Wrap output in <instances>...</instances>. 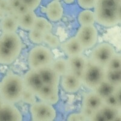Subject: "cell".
<instances>
[{
	"mask_svg": "<svg viewBox=\"0 0 121 121\" xmlns=\"http://www.w3.org/2000/svg\"><path fill=\"white\" fill-rule=\"evenodd\" d=\"M22 48L21 39L17 33L0 35V64L9 65L19 57Z\"/></svg>",
	"mask_w": 121,
	"mask_h": 121,
	"instance_id": "obj_1",
	"label": "cell"
},
{
	"mask_svg": "<svg viewBox=\"0 0 121 121\" xmlns=\"http://www.w3.org/2000/svg\"><path fill=\"white\" fill-rule=\"evenodd\" d=\"M23 79L17 74H10L0 82V97L4 103L15 104L21 99L24 90Z\"/></svg>",
	"mask_w": 121,
	"mask_h": 121,
	"instance_id": "obj_2",
	"label": "cell"
},
{
	"mask_svg": "<svg viewBox=\"0 0 121 121\" xmlns=\"http://www.w3.org/2000/svg\"><path fill=\"white\" fill-rule=\"evenodd\" d=\"M53 60V55L50 49L44 45L33 47L28 54L27 61L30 70L38 71L50 66Z\"/></svg>",
	"mask_w": 121,
	"mask_h": 121,
	"instance_id": "obj_3",
	"label": "cell"
},
{
	"mask_svg": "<svg viewBox=\"0 0 121 121\" xmlns=\"http://www.w3.org/2000/svg\"><path fill=\"white\" fill-rule=\"evenodd\" d=\"M105 69L89 62L81 75L82 84L88 89L94 91L104 81Z\"/></svg>",
	"mask_w": 121,
	"mask_h": 121,
	"instance_id": "obj_4",
	"label": "cell"
},
{
	"mask_svg": "<svg viewBox=\"0 0 121 121\" xmlns=\"http://www.w3.org/2000/svg\"><path fill=\"white\" fill-rule=\"evenodd\" d=\"M115 54V49L112 44L102 43L93 48L88 60L94 64L105 68Z\"/></svg>",
	"mask_w": 121,
	"mask_h": 121,
	"instance_id": "obj_5",
	"label": "cell"
},
{
	"mask_svg": "<svg viewBox=\"0 0 121 121\" xmlns=\"http://www.w3.org/2000/svg\"><path fill=\"white\" fill-rule=\"evenodd\" d=\"M121 7L117 9L95 7V22L106 27L115 26L121 22Z\"/></svg>",
	"mask_w": 121,
	"mask_h": 121,
	"instance_id": "obj_6",
	"label": "cell"
},
{
	"mask_svg": "<svg viewBox=\"0 0 121 121\" xmlns=\"http://www.w3.org/2000/svg\"><path fill=\"white\" fill-rule=\"evenodd\" d=\"M84 50L92 48L98 41V31L94 25L81 26L75 36Z\"/></svg>",
	"mask_w": 121,
	"mask_h": 121,
	"instance_id": "obj_7",
	"label": "cell"
},
{
	"mask_svg": "<svg viewBox=\"0 0 121 121\" xmlns=\"http://www.w3.org/2000/svg\"><path fill=\"white\" fill-rule=\"evenodd\" d=\"M32 119L37 121H53L56 112L53 105L39 101L35 102L30 107Z\"/></svg>",
	"mask_w": 121,
	"mask_h": 121,
	"instance_id": "obj_8",
	"label": "cell"
},
{
	"mask_svg": "<svg viewBox=\"0 0 121 121\" xmlns=\"http://www.w3.org/2000/svg\"><path fill=\"white\" fill-rule=\"evenodd\" d=\"M61 78V87L69 93H76L82 85L81 78L72 72H69Z\"/></svg>",
	"mask_w": 121,
	"mask_h": 121,
	"instance_id": "obj_9",
	"label": "cell"
},
{
	"mask_svg": "<svg viewBox=\"0 0 121 121\" xmlns=\"http://www.w3.org/2000/svg\"><path fill=\"white\" fill-rule=\"evenodd\" d=\"M25 89L30 91L36 95L43 84L38 72L36 70H30L22 78Z\"/></svg>",
	"mask_w": 121,
	"mask_h": 121,
	"instance_id": "obj_10",
	"label": "cell"
},
{
	"mask_svg": "<svg viewBox=\"0 0 121 121\" xmlns=\"http://www.w3.org/2000/svg\"><path fill=\"white\" fill-rule=\"evenodd\" d=\"M36 96L41 101L52 105L56 104L59 100L58 87L44 85L36 93Z\"/></svg>",
	"mask_w": 121,
	"mask_h": 121,
	"instance_id": "obj_11",
	"label": "cell"
},
{
	"mask_svg": "<svg viewBox=\"0 0 121 121\" xmlns=\"http://www.w3.org/2000/svg\"><path fill=\"white\" fill-rule=\"evenodd\" d=\"M67 60L69 72H72L81 78V75L88 63V59L84 55L69 57Z\"/></svg>",
	"mask_w": 121,
	"mask_h": 121,
	"instance_id": "obj_12",
	"label": "cell"
},
{
	"mask_svg": "<svg viewBox=\"0 0 121 121\" xmlns=\"http://www.w3.org/2000/svg\"><path fill=\"white\" fill-rule=\"evenodd\" d=\"M22 116L13 104L4 103L0 108V121H22Z\"/></svg>",
	"mask_w": 121,
	"mask_h": 121,
	"instance_id": "obj_13",
	"label": "cell"
},
{
	"mask_svg": "<svg viewBox=\"0 0 121 121\" xmlns=\"http://www.w3.org/2000/svg\"><path fill=\"white\" fill-rule=\"evenodd\" d=\"M45 12L49 21L57 22L63 17L64 8L60 1L52 0L47 5Z\"/></svg>",
	"mask_w": 121,
	"mask_h": 121,
	"instance_id": "obj_14",
	"label": "cell"
},
{
	"mask_svg": "<svg viewBox=\"0 0 121 121\" xmlns=\"http://www.w3.org/2000/svg\"><path fill=\"white\" fill-rule=\"evenodd\" d=\"M44 85L58 87L60 76L55 72L51 66L40 69L38 71Z\"/></svg>",
	"mask_w": 121,
	"mask_h": 121,
	"instance_id": "obj_15",
	"label": "cell"
},
{
	"mask_svg": "<svg viewBox=\"0 0 121 121\" xmlns=\"http://www.w3.org/2000/svg\"><path fill=\"white\" fill-rule=\"evenodd\" d=\"M62 48L68 57L82 55L85 50L75 36L65 41L62 44Z\"/></svg>",
	"mask_w": 121,
	"mask_h": 121,
	"instance_id": "obj_16",
	"label": "cell"
},
{
	"mask_svg": "<svg viewBox=\"0 0 121 121\" xmlns=\"http://www.w3.org/2000/svg\"><path fill=\"white\" fill-rule=\"evenodd\" d=\"M104 105V99L100 98L95 91L88 93L82 99V106L85 107L94 112H96Z\"/></svg>",
	"mask_w": 121,
	"mask_h": 121,
	"instance_id": "obj_17",
	"label": "cell"
},
{
	"mask_svg": "<svg viewBox=\"0 0 121 121\" xmlns=\"http://www.w3.org/2000/svg\"><path fill=\"white\" fill-rule=\"evenodd\" d=\"M0 28L3 33H17L19 28L17 17L12 15H6L1 19Z\"/></svg>",
	"mask_w": 121,
	"mask_h": 121,
	"instance_id": "obj_18",
	"label": "cell"
},
{
	"mask_svg": "<svg viewBox=\"0 0 121 121\" xmlns=\"http://www.w3.org/2000/svg\"><path fill=\"white\" fill-rule=\"evenodd\" d=\"M36 17V13L33 10H29L26 13L17 17L19 27L30 31L33 28Z\"/></svg>",
	"mask_w": 121,
	"mask_h": 121,
	"instance_id": "obj_19",
	"label": "cell"
},
{
	"mask_svg": "<svg viewBox=\"0 0 121 121\" xmlns=\"http://www.w3.org/2000/svg\"><path fill=\"white\" fill-rule=\"evenodd\" d=\"M117 87L110 84L105 81H103L95 90V91L100 98L104 99L110 95L114 94Z\"/></svg>",
	"mask_w": 121,
	"mask_h": 121,
	"instance_id": "obj_20",
	"label": "cell"
},
{
	"mask_svg": "<svg viewBox=\"0 0 121 121\" xmlns=\"http://www.w3.org/2000/svg\"><path fill=\"white\" fill-rule=\"evenodd\" d=\"M78 21L81 26L94 25L95 22L94 11L91 10H83L78 14Z\"/></svg>",
	"mask_w": 121,
	"mask_h": 121,
	"instance_id": "obj_21",
	"label": "cell"
},
{
	"mask_svg": "<svg viewBox=\"0 0 121 121\" xmlns=\"http://www.w3.org/2000/svg\"><path fill=\"white\" fill-rule=\"evenodd\" d=\"M50 66L60 77L69 72L67 60L64 58H59L53 60Z\"/></svg>",
	"mask_w": 121,
	"mask_h": 121,
	"instance_id": "obj_22",
	"label": "cell"
},
{
	"mask_svg": "<svg viewBox=\"0 0 121 121\" xmlns=\"http://www.w3.org/2000/svg\"><path fill=\"white\" fill-rule=\"evenodd\" d=\"M104 81L116 87H121V70H105Z\"/></svg>",
	"mask_w": 121,
	"mask_h": 121,
	"instance_id": "obj_23",
	"label": "cell"
},
{
	"mask_svg": "<svg viewBox=\"0 0 121 121\" xmlns=\"http://www.w3.org/2000/svg\"><path fill=\"white\" fill-rule=\"evenodd\" d=\"M33 29H36L44 33H48L51 32L52 25L46 18L41 17H37Z\"/></svg>",
	"mask_w": 121,
	"mask_h": 121,
	"instance_id": "obj_24",
	"label": "cell"
},
{
	"mask_svg": "<svg viewBox=\"0 0 121 121\" xmlns=\"http://www.w3.org/2000/svg\"><path fill=\"white\" fill-rule=\"evenodd\" d=\"M99 111L107 121H113L121 113V110L105 105H104Z\"/></svg>",
	"mask_w": 121,
	"mask_h": 121,
	"instance_id": "obj_25",
	"label": "cell"
},
{
	"mask_svg": "<svg viewBox=\"0 0 121 121\" xmlns=\"http://www.w3.org/2000/svg\"><path fill=\"white\" fill-rule=\"evenodd\" d=\"M43 42L51 48H56L59 47L60 44L59 38L52 33V32L44 33Z\"/></svg>",
	"mask_w": 121,
	"mask_h": 121,
	"instance_id": "obj_26",
	"label": "cell"
},
{
	"mask_svg": "<svg viewBox=\"0 0 121 121\" xmlns=\"http://www.w3.org/2000/svg\"><path fill=\"white\" fill-rule=\"evenodd\" d=\"M121 5V2H119L116 0H96L95 7L117 9Z\"/></svg>",
	"mask_w": 121,
	"mask_h": 121,
	"instance_id": "obj_27",
	"label": "cell"
},
{
	"mask_svg": "<svg viewBox=\"0 0 121 121\" xmlns=\"http://www.w3.org/2000/svg\"><path fill=\"white\" fill-rule=\"evenodd\" d=\"M105 69L107 70H121V58L119 54L116 53L113 56L107 64Z\"/></svg>",
	"mask_w": 121,
	"mask_h": 121,
	"instance_id": "obj_28",
	"label": "cell"
},
{
	"mask_svg": "<svg viewBox=\"0 0 121 121\" xmlns=\"http://www.w3.org/2000/svg\"><path fill=\"white\" fill-rule=\"evenodd\" d=\"M44 33L35 29H32L29 31V38L30 40L34 44H39L43 43Z\"/></svg>",
	"mask_w": 121,
	"mask_h": 121,
	"instance_id": "obj_29",
	"label": "cell"
},
{
	"mask_svg": "<svg viewBox=\"0 0 121 121\" xmlns=\"http://www.w3.org/2000/svg\"><path fill=\"white\" fill-rule=\"evenodd\" d=\"M36 95L33 92L27 89H24L22 94L21 100H22L24 103L32 105L36 102Z\"/></svg>",
	"mask_w": 121,
	"mask_h": 121,
	"instance_id": "obj_30",
	"label": "cell"
},
{
	"mask_svg": "<svg viewBox=\"0 0 121 121\" xmlns=\"http://www.w3.org/2000/svg\"><path fill=\"white\" fill-rule=\"evenodd\" d=\"M104 105L116 108L119 110H121V103L119 102L114 94L104 99Z\"/></svg>",
	"mask_w": 121,
	"mask_h": 121,
	"instance_id": "obj_31",
	"label": "cell"
},
{
	"mask_svg": "<svg viewBox=\"0 0 121 121\" xmlns=\"http://www.w3.org/2000/svg\"><path fill=\"white\" fill-rule=\"evenodd\" d=\"M30 10L35 11L40 6L42 0H19Z\"/></svg>",
	"mask_w": 121,
	"mask_h": 121,
	"instance_id": "obj_32",
	"label": "cell"
},
{
	"mask_svg": "<svg viewBox=\"0 0 121 121\" xmlns=\"http://www.w3.org/2000/svg\"><path fill=\"white\" fill-rule=\"evenodd\" d=\"M80 7L84 10H91L95 9L96 0H77Z\"/></svg>",
	"mask_w": 121,
	"mask_h": 121,
	"instance_id": "obj_33",
	"label": "cell"
},
{
	"mask_svg": "<svg viewBox=\"0 0 121 121\" xmlns=\"http://www.w3.org/2000/svg\"><path fill=\"white\" fill-rule=\"evenodd\" d=\"M67 121H87V120L80 113H73L68 116Z\"/></svg>",
	"mask_w": 121,
	"mask_h": 121,
	"instance_id": "obj_34",
	"label": "cell"
},
{
	"mask_svg": "<svg viewBox=\"0 0 121 121\" xmlns=\"http://www.w3.org/2000/svg\"><path fill=\"white\" fill-rule=\"evenodd\" d=\"M29 10H30L26 6H24V4H21L17 9L14 10L13 15L16 17H18L19 16H21V15H23V14L26 13V12H27Z\"/></svg>",
	"mask_w": 121,
	"mask_h": 121,
	"instance_id": "obj_35",
	"label": "cell"
},
{
	"mask_svg": "<svg viewBox=\"0 0 121 121\" xmlns=\"http://www.w3.org/2000/svg\"><path fill=\"white\" fill-rule=\"evenodd\" d=\"M95 113L93 110H91V109L88 108L87 107H83L81 108V114L85 117L87 121L90 119L91 118V117L92 116V115L93 114V113Z\"/></svg>",
	"mask_w": 121,
	"mask_h": 121,
	"instance_id": "obj_36",
	"label": "cell"
},
{
	"mask_svg": "<svg viewBox=\"0 0 121 121\" xmlns=\"http://www.w3.org/2000/svg\"><path fill=\"white\" fill-rule=\"evenodd\" d=\"M89 121H107L103 116L99 110L95 112L92 116L88 120Z\"/></svg>",
	"mask_w": 121,
	"mask_h": 121,
	"instance_id": "obj_37",
	"label": "cell"
},
{
	"mask_svg": "<svg viewBox=\"0 0 121 121\" xmlns=\"http://www.w3.org/2000/svg\"><path fill=\"white\" fill-rule=\"evenodd\" d=\"M7 1H8L9 3V6L12 9L13 13L14 10H15L22 4L19 0H7Z\"/></svg>",
	"mask_w": 121,
	"mask_h": 121,
	"instance_id": "obj_38",
	"label": "cell"
},
{
	"mask_svg": "<svg viewBox=\"0 0 121 121\" xmlns=\"http://www.w3.org/2000/svg\"><path fill=\"white\" fill-rule=\"evenodd\" d=\"M64 3L65 4H67V5H70V4H72L75 2V0H63Z\"/></svg>",
	"mask_w": 121,
	"mask_h": 121,
	"instance_id": "obj_39",
	"label": "cell"
},
{
	"mask_svg": "<svg viewBox=\"0 0 121 121\" xmlns=\"http://www.w3.org/2000/svg\"><path fill=\"white\" fill-rule=\"evenodd\" d=\"M113 121H121V113L117 116V117H116Z\"/></svg>",
	"mask_w": 121,
	"mask_h": 121,
	"instance_id": "obj_40",
	"label": "cell"
},
{
	"mask_svg": "<svg viewBox=\"0 0 121 121\" xmlns=\"http://www.w3.org/2000/svg\"><path fill=\"white\" fill-rule=\"evenodd\" d=\"M4 104V101H3V100L2 98H1V97H0V108L1 107V106L3 105Z\"/></svg>",
	"mask_w": 121,
	"mask_h": 121,
	"instance_id": "obj_41",
	"label": "cell"
},
{
	"mask_svg": "<svg viewBox=\"0 0 121 121\" xmlns=\"http://www.w3.org/2000/svg\"><path fill=\"white\" fill-rule=\"evenodd\" d=\"M2 1H3V0H0V5H1V4Z\"/></svg>",
	"mask_w": 121,
	"mask_h": 121,
	"instance_id": "obj_42",
	"label": "cell"
},
{
	"mask_svg": "<svg viewBox=\"0 0 121 121\" xmlns=\"http://www.w3.org/2000/svg\"><path fill=\"white\" fill-rule=\"evenodd\" d=\"M116 1H117L119 2H121V0H116Z\"/></svg>",
	"mask_w": 121,
	"mask_h": 121,
	"instance_id": "obj_43",
	"label": "cell"
},
{
	"mask_svg": "<svg viewBox=\"0 0 121 121\" xmlns=\"http://www.w3.org/2000/svg\"><path fill=\"white\" fill-rule=\"evenodd\" d=\"M54 1H60V0H54Z\"/></svg>",
	"mask_w": 121,
	"mask_h": 121,
	"instance_id": "obj_44",
	"label": "cell"
},
{
	"mask_svg": "<svg viewBox=\"0 0 121 121\" xmlns=\"http://www.w3.org/2000/svg\"><path fill=\"white\" fill-rule=\"evenodd\" d=\"M32 121H35V120H33V119H32Z\"/></svg>",
	"mask_w": 121,
	"mask_h": 121,
	"instance_id": "obj_45",
	"label": "cell"
},
{
	"mask_svg": "<svg viewBox=\"0 0 121 121\" xmlns=\"http://www.w3.org/2000/svg\"></svg>",
	"mask_w": 121,
	"mask_h": 121,
	"instance_id": "obj_46",
	"label": "cell"
}]
</instances>
